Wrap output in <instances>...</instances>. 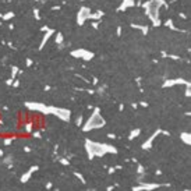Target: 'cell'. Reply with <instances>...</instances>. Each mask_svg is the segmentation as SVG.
Segmentation results:
<instances>
[{"mask_svg":"<svg viewBox=\"0 0 191 191\" xmlns=\"http://www.w3.org/2000/svg\"><path fill=\"white\" fill-rule=\"evenodd\" d=\"M85 151H87L88 159L92 160L95 156H103L105 153H117L116 146L110 144L103 142H94L91 140H85Z\"/></svg>","mask_w":191,"mask_h":191,"instance_id":"1","label":"cell"},{"mask_svg":"<svg viewBox=\"0 0 191 191\" xmlns=\"http://www.w3.org/2000/svg\"><path fill=\"white\" fill-rule=\"evenodd\" d=\"M105 126H106V120L102 117L101 109L96 106V107H94V113L88 117V120L85 123H82L81 130L84 133H88V131H92V130H96V128H103Z\"/></svg>","mask_w":191,"mask_h":191,"instance_id":"2","label":"cell"},{"mask_svg":"<svg viewBox=\"0 0 191 191\" xmlns=\"http://www.w3.org/2000/svg\"><path fill=\"white\" fill-rule=\"evenodd\" d=\"M144 8H145V13H146V16L148 18L151 20V22L153 27H159L162 24V21H160L159 18V8L160 6H158L156 3H153V1H145L144 4H141Z\"/></svg>","mask_w":191,"mask_h":191,"instance_id":"3","label":"cell"},{"mask_svg":"<svg viewBox=\"0 0 191 191\" xmlns=\"http://www.w3.org/2000/svg\"><path fill=\"white\" fill-rule=\"evenodd\" d=\"M49 114H55L57 119L63 120L66 123H68L71 120V112L68 109H63V107H56V106H49Z\"/></svg>","mask_w":191,"mask_h":191,"instance_id":"4","label":"cell"},{"mask_svg":"<svg viewBox=\"0 0 191 191\" xmlns=\"http://www.w3.org/2000/svg\"><path fill=\"white\" fill-rule=\"evenodd\" d=\"M70 55L73 57H75V59H82L84 62H91L95 57V53L94 52H89L87 49H74V50H71Z\"/></svg>","mask_w":191,"mask_h":191,"instance_id":"5","label":"cell"},{"mask_svg":"<svg viewBox=\"0 0 191 191\" xmlns=\"http://www.w3.org/2000/svg\"><path fill=\"white\" fill-rule=\"evenodd\" d=\"M25 107L32 112H39L42 114H49V105L40 103V102H25Z\"/></svg>","mask_w":191,"mask_h":191,"instance_id":"6","label":"cell"},{"mask_svg":"<svg viewBox=\"0 0 191 191\" xmlns=\"http://www.w3.org/2000/svg\"><path fill=\"white\" fill-rule=\"evenodd\" d=\"M170 184H159V183H141L138 185H134L133 187V191H141V190H145V191H152L155 188H159V187H169Z\"/></svg>","mask_w":191,"mask_h":191,"instance_id":"7","label":"cell"},{"mask_svg":"<svg viewBox=\"0 0 191 191\" xmlns=\"http://www.w3.org/2000/svg\"><path fill=\"white\" fill-rule=\"evenodd\" d=\"M174 85H184V87H191V82L184 78H170V80H166L163 84H162V88H170L174 87Z\"/></svg>","mask_w":191,"mask_h":191,"instance_id":"8","label":"cell"},{"mask_svg":"<svg viewBox=\"0 0 191 191\" xmlns=\"http://www.w3.org/2000/svg\"><path fill=\"white\" fill-rule=\"evenodd\" d=\"M89 13H91V8H89V7H85V6L80 7L78 13H77V24L80 25V27H81V25H84L85 20H88Z\"/></svg>","mask_w":191,"mask_h":191,"instance_id":"9","label":"cell"},{"mask_svg":"<svg viewBox=\"0 0 191 191\" xmlns=\"http://www.w3.org/2000/svg\"><path fill=\"white\" fill-rule=\"evenodd\" d=\"M160 131H162V128H158L155 133H152L151 135H149V138H148L146 141H144V142H142L141 148H142V149H145V151H149V149L152 148V144H153V141H155V138H156V137L160 134Z\"/></svg>","mask_w":191,"mask_h":191,"instance_id":"10","label":"cell"},{"mask_svg":"<svg viewBox=\"0 0 191 191\" xmlns=\"http://www.w3.org/2000/svg\"><path fill=\"white\" fill-rule=\"evenodd\" d=\"M38 170H39V166H38V165H34V166H31V167H29V169H28V170L24 173V174H21V177H20V181H21L22 184L28 183V180L31 179V176L34 174L35 172H38Z\"/></svg>","mask_w":191,"mask_h":191,"instance_id":"11","label":"cell"},{"mask_svg":"<svg viewBox=\"0 0 191 191\" xmlns=\"http://www.w3.org/2000/svg\"><path fill=\"white\" fill-rule=\"evenodd\" d=\"M53 34H55V29H52V28L46 31V34L43 35V38H42V40H40V43H39V50H42V49H43V46L48 43V40L50 39V36H52Z\"/></svg>","mask_w":191,"mask_h":191,"instance_id":"12","label":"cell"},{"mask_svg":"<svg viewBox=\"0 0 191 191\" xmlns=\"http://www.w3.org/2000/svg\"><path fill=\"white\" fill-rule=\"evenodd\" d=\"M133 6H135L134 0H123V1H121V4L117 7V11H126L127 8L133 7Z\"/></svg>","mask_w":191,"mask_h":191,"instance_id":"13","label":"cell"},{"mask_svg":"<svg viewBox=\"0 0 191 191\" xmlns=\"http://www.w3.org/2000/svg\"><path fill=\"white\" fill-rule=\"evenodd\" d=\"M180 140H181L185 145H191V134L190 133H187V131L180 133Z\"/></svg>","mask_w":191,"mask_h":191,"instance_id":"14","label":"cell"},{"mask_svg":"<svg viewBox=\"0 0 191 191\" xmlns=\"http://www.w3.org/2000/svg\"><path fill=\"white\" fill-rule=\"evenodd\" d=\"M103 16H105L103 11H99V10H98V11H96V13H94V14H92V13H89L88 20H92V21H99V20H101Z\"/></svg>","mask_w":191,"mask_h":191,"instance_id":"15","label":"cell"},{"mask_svg":"<svg viewBox=\"0 0 191 191\" xmlns=\"http://www.w3.org/2000/svg\"><path fill=\"white\" fill-rule=\"evenodd\" d=\"M165 27H167L169 29H173V31H180V32H185V31H183V29H179L177 27L174 25V22H173V20L172 18H167L166 21H165Z\"/></svg>","mask_w":191,"mask_h":191,"instance_id":"16","label":"cell"},{"mask_svg":"<svg viewBox=\"0 0 191 191\" xmlns=\"http://www.w3.org/2000/svg\"><path fill=\"white\" fill-rule=\"evenodd\" d=\"M131 27L134 28V29H140V31L142 32L144 35H146L148 32H149V27L148 25H140V24H131Z\"/></svg>","mask_w":191,"mask_h":191,"instance_id":"17","label":"cell"},{"mask_svg":"<svg viewBox=\"0 0 191 191\" xmlns=\"http://www.w3.org/2000/svg\"><path fill=\"white\" fill-rule=\"evenodd\" d=\"M140 134H141V130H140V128H134V130H131V133L128 134V140L133 141V140H135Z\"/></svg>","mask_w":191,"mask_h":191,"instance_id":"18","label":"cell"},{"mask_svg":"<svg viewBox=\"0 0 191 191\" xmlns=\"http://www.w3.org/2000/svg\"><path fill=\"white\" fill-rule=\"evenodd\" d=\"M160 55H162V57H166V59H172V60H181V57H180V56L169 55V53H166V52H160Z\"/></svg>","mask_w":191,"mask_h":191,"instance_id":"19","label":"cell"},{"mask_svg":"<svg viewBox=\"0 0 191 191\" xmlns=\"http://www.w3.org/2000/svg\"><path fill=\"white\" fill-rule=\"evenodd\" d=\"M3 163H4V165H6L8 169H11V167H13V156H11V155L6 156V158L3 159Z\"/></svg>","mask_w":191,"mask_h":191,"instance_id":"20","label":"cell"},{"mask_svg":"<svg viewBox=\"0 0 191 191\" xmlns=\"http://www.w3.org/2000/svg\"><path fill=\"white\" fill-rule=\"evenodd\" d=\"M14 17H16V14H14L13 11H7L6 14H3V16H1V18H3L4 21H8V20H13Z\"/></svg>","mask_w":191,"mask_h":191,"instance_id":"21","label":"cell"},{"mask_svg":"<svg viewBox=\"0 0 191 191\" xmlns=\"http://www.w3.org/2000/svg\"><path fill=\"white\" fill-rule=\"evenodd\" d=\"M55 42L57 43V45H59V43H63V42H64V36H63V34H62V32H57V34H56Z\"/></svg>","mask_w":191,"mask_h":191,"instance_id":"22","label":"cell"},{"mask_svg":"<svg viewBox=\"0 0 191 191\" xmlns=\"http://www.w3.org/2000/svg\"><path fill=\"white\" fill-rule=\"evenodd\" d=\"M73 174H74V176H75V177H77V179H78V180H80V181H81V184H87V180L84 179V176L81 174L80 172H74Z\"/></svg>","mask_w":191,"mask_h":191,"instance_id":"23","label":"cell"},{"mask_svg":"<svg viewBox=\"0 0 191 191\" xmlns=\"http://www.w3.org/2000/svg\"><path fill=\"white\" fill-rule=\"evenodd\" d=\"M32 127H34V126H32V123H31V121L25 123V124H24V130H25V133L31 134V133H32Z\"/></svg>","mask_w":191,"mask_h":191,"instance_id":"24","label":"cell"},{"mask_svg":"<svg viewBox=\"0 0 191 191\" xmlns=\"http://www.w3.org/2000/svg\"><path fill=\"white\" fill-rule=\"evenodd\" d=\"M10 70H11V78H16L20 68H18L17 66H11V67H10Z\"/></svg>","mask_w":191,"mask_h":191,"instance_id":"25","label":"cell"},{"mask_svg":"<svg viewBox=\"0 0 191 191\" xmlns=\"http://www.w3.org/2000/svg\"><path fill=\"white\" fill-rule=\"evenodd\" d=\"M57 160H59L63 166H70V160L67 159V158H57Z\"/></svg>","mask_w":191,"mask_h":191,"instance_id":"26","label":"cell"},{"mask_svg":"<svg viewBox=\"0 0 191 191\" xmlns=\"http://www.w3.org/2000/svg\"><path fill=\"white\" fill-rule=\"evenodd\" d=\"M82 121H84V116L80 114V116L77 117V120H75V126H77V127H81V126H82Z\"/></svg>","mask_w":191,"mask_h":191,"instance_id":"27","label":"cell"},{"mask_svg":"<svg viewBox=\"0 0 191 191\" xmlns=\"http://www.w3.org/2000/svg\"><path fill=\"white\" fill-rule=\"evenodd\" d=\"M106 88H107L106 85H101V87L96 88L95 92H96V94H99V95H103V92H105V89H106Z\"/></svg>","mask_w":191,"mask_h":191,"instance_id":"28","label":"cell"},{"mask_svg":"<svg viewBox=\"0 0 191 191\" xmlns=\"http://www.w3.org/2000/svg\"><path fill=\"white\" fill-rule=\"evenodd\" d=\"M137 173H138V174H144V173H145V167H144L142 165H140V163L137 165Z\"/></svg>","mask_w":191,"mask_h":191,"instance_id":"29","label":"cell"},{"mask_svg":"<svg viewBox=\"0 0 191 191\" xmlns=\"http://www.w3.org/2000/svg\"><path fill=\"white\" fill-rule=\"evenodd\" d=\"M32 13H34V17H35V20H36V21H39V20H40V16H39V10H38V8L35 7V8H34V10H32Z\"/></svg>","mask_w":191,"mask_h":191,"instance_id":"30","label":"cell"},{"mask_svg":"<svg viewBox=\"0 0 191 191\" xmlns=\"http://www.w3.org/2000/svg\"><path fill=\"white\" fill-rule=\"evenodd\" d=\"M151 1H153V3H156L158 6H160V7H162V6H165V7H167V4H166V1H165V0H151Z\"/></svg>","mask_w":191,"mask_h":191,"instance_id":"31","label":"cell"},{"mask_svg":"<svg viewBox=\"0 0 191 191\" xmlns=\"http://www.w3.org/2000/svg\"><path fill=\"white\" fill-rule=\"evenodd\" d=\"M13 140H14V138H11V137H8V138H4V141H3V144H4L6 146H8V145H11V142H13Z\"/></svg>","mask_w":191,"mask_h":191,"instance_id":"32","label":"cell"},{"mask_svg":"<svg viewBox=\"0 0 191 191\" xmlns=\"http://www.w3.org/2000/svg\"><path fill=\"white\" fill-rule=\"evenodd\" d=\"M184 95L187 96V98H190V96H191V87H185V92H184Z\"/></svg>","mask_w":191,"mask_h":191,"instance_id":"33","label":"cell"},{"mask_svg":"<svg viewBox=\"0 0 191 191\" xmlns=\"http://www.w3.org/2000/svg\"><path fill=\"white\" fill-rule=\"evenodd\" d=\"M11 87H14V88H18V87H20V81H18V80H16V78H14V81H13V84H11Z\"/></svg>","mask_w":191,"mask_h":191,"instance_id":"34","label":"cell"},{"mask_svg":"<svg viewBox=\"0 0 191 191\" xmlns=\"http://www.w3.org/2000/svg\"><path fill=\"white\" fill-rule=\"evenodd\" d=\"M31 134H32V137H35V138H40V131H32Z\"/></svg>","mask_w":191,"mask_h":191,"instance_id":"35","label":"cell"},{"mask_svg":"<svg viewBox=\"0 0 191 191\" xmlns=\"http://www.w3.org/2000/svg\"><path fill=\"white\" fill-rule=\"evenodd\" d=\"M13 81H14V78H11V77H10L8 80H6V85H7V87H11V84H13Z\"/></svg>","mask_w":191,"mask_h":191,"instance_id":"36","label":"cell"},{"mask_svg":"<svg viewBox=\"0 0 191 191\" xmlns=\"http://www.w3.org/2000/svg\"><path fill=\"white\" fill-rule=\"evenodd\" d=\"M107 138H110V140H117V135L113 134V133H109V134H107Z\"/></svg>","mask_w":191,"mask_h":191,"instance_id":"37","label":"cell"},{"mask_svg":"<svg viewBox=\"0 0 191 191\" xmlns=\"http://www.w3.org/2000/svg\"><path fill=\"white\" fill-rule=\"evenodd\" d=\"M25 66H27V67H31L32 66V60L31 59H25Z\"/></svg>","mask_w":191,"mask_h":191,"instance_id":"38","label":"cell"},{"mask_svg":"<svg viewBox=\"0 0 191 191\" xmlns=\"http://www.w3.org/2000/svg\"><path fill=\"white\" fill-rule=\"evenodd\" d=\"M141 80H142L141 77H137V78H135V84L138 85V87H141Z\"/></svg>","mask_w":191,"mask_h":191,"instance_id":"39","label":"cell"},{"mask_svg":"<svg viewBox=\"0 0 191 191\" xmlns=\"http://www.w3.org/2000/svg\"><path fill=\"white\" fill-rule=\"evenodd\" d=\"M160 134H163V135H166V137H170V133H169L167 130H162V131H160Z\"/></svg>","mask_w":191,"mask_h":191,"instance_id":"40","label":"cell"},{"mask_svg":"<svg viewBox=\"0 0 191 191\" xmlns=\"http://www.w3.org/2000/svg\"><path fill=\"white\" fill-rule=\"evenodd\" d=\"M91 84H92V85H98V84H99V82H98V78H96V77H92V82H91Z\"/></svg>","mask_w":191,"mask_h":191,"instance_id":"41","label":"cell"},{"mask_svg":"<svg viewBox=\"0 0 191 191\" xmlns=\"http://www.w3.org/2000/svg\"><path fill=\"white\" fill-rule=\"evenodd\" d=\"M52 187H53L52 181H48V183H46V190H52Z\"/></svg>","mask_w":191,"mask_h":191,"instance_id":"42","label":"cell"},{"mask_svg":"<svg viewBox=\"0 0 191 191\" xmlns=\"http://www.w3.org/2000/svg\"><path fill=\"white\" fill-rule=\"evenodd\" d=\"M92 28H94V29H98V28H99V24H98L96 21H92Z\"/></svg>","mask_w":191,"mask_h":191,"instance_id":"43","label":"cell"},{"mask_svg":"<svg viewBox=\"0 0 191 191\" xmlns=\"http://www.w3.org/2000/svg\"><path fill=\"white\" fill-rule=\"evenodd\" d=\"M107 172H109V174H113V173L116 172V167H109V169H107Z\"/></svg>","mask_w":191,"mask_h":191,"instance_id":"44","label":"cell"},{"mask_svg":"<svg viewBox=\"0 0 191 191\" xmlns=\"http://www.w3.org/2000/svg\"><path fill=\"white\" fill-rule=\"evenodd\" d=\"M138 105H141L142 107H148V106H149V105H148V102H145V101H142V102H140Z\"/></svg>","mask_w":191,"mask_h":191,"instance_id":"45","label":"cell"},{"mask_svg":"<svg viewBox=\"0 0 191 191\" xmlns=\"http://www.w3.org/2000/svg\"><path fill=\"white\" fill-rule=\"evenodd\" d=\"M85 91H87L89 95H94V94H95V89H85Z\"/></svg>","mask_w":191,"mask_h":191,"instance_id":"46","label":"cell"},{"mask_svg":"<svg viewBox=\"0 0 191 191\" xmlns=\"http://www.w3.org/2000/svg\"><path fill=\"white\" fill-rule=\"evenodd\" d=\"M57 149H59V145L56 144V145H55V148H53V153H55V155L57 153Z\"/></svg>","mask_w":191,"mask_h":191,"instance_id":"47","label":"cell"},{"mask_svg":"<svg viewBox=\"0 0 191 191\" xmlns=\"http://www.w3.org/2000/svg\"><path fill=\"white\" fill-rule=\"evenodd\" d=\"M32 149L31 148H29V146H24V152H27V153H28V152H31Z\"/></svg>","mask_w":191,"mask_h":191,"instance_id":"48","label":"cell"},{"mask_svg":"<svg viewBox=\"0 0 191 191\" xmlns=\"http://www.w3.org/2000/svg\"><path fill=\"white\" fill-rule=\"evenodd\" d=\"M117 36H120V35H121V27H117Z\"/></svg>","mask_w":191,"mask_h":191,"instance_id":"49","label":"cell"},{"mask_svg":"<svg viewBox=\"0 0 191 191\" xmlns=\"http://www.w3.org/2000/svg\"><path fill=\"white\" fill-rule=\"evenodd\" d=\"M40 29H42V31H48V29H50V28H49V27H46V25H43V27H42V28H40Z\"/></svg>","mask_w":191,"mask_h":191,"instance_id":"50","label":"cell"},{"mask_svg":"<svg viewBox=\"0 0 191 191\" xmlns=\"http://www.w3.org/2000/svg\"><path fill=\"white\" fill-rule=\"evenodd\" d=\"M43 89H45V91H50L52 88H50V85H45V87H43Z\"/></svg>","mask_w":191,"mask_h":191,"instance_id":"51","label":"cell"},{"mask_svg":"<svg viewBox=\"0 0 191 191\" xmlns=\"http://www.w3.org/2000/svg\"><path fill=\"white\" fill-rule=\"evenodd\" d=\"M119 110H120V112L124 110V105H119Z\"/></svg>","mask_w":191,"mask_h":191,"instance_id":"52","label":"cell"},{"mask_svg":"<svg viewBox=\"0 0 191 191\" xmlns=\"http://www.w3.org/2000/svg\"><path fill=\"white\" fill-rule=\"evenodd\" d=\"M52 10H56V11H57V10H60V6H53Z\"/></svg>","mask_w":191,"mask_h":191,"instance_id":"53","label":"cell"},{"mask_svg":"<svg viewBox=\"0 0 191 191\" xmlns=\"http://www.w3.org/2000/svg\"><path fill=\"white\" fill-rule=\"evenodd\" d=\"M131 107H133V109H137V107H138V103H133L131 105Z\"/></svg>","mask_w":191,"mask_h":191,"instance_id":"54","label":"cell"},{"mask_svg":"<svg viewBox=\"0 0 191 191\" xmlns=\"http://www.w3.org/2000/svg\"><path fill=\"white\" fill-rule=\"evenodd\" d=\"M179 16L181 17V18H187V16H185V14H184V13H180V14H179Z\"/></svg>","mask_w":191,"mask_h":191,"instance_id":"55","label":"cell"},{"mask_svg":"<svg viewBox=\"0 0 191 191\" xmlns=\"http://www.w3.org/2000/svg\"><path fill=\"white\" fill-rule=\"evenodd\" d=\"M114 167H116V170H120V169H121V167H123V166H121V165H116V166H114Z\"/></svg>","mask_w":191,"mask_h":191,"instance_id":"56","label":"cell"},{"mask_svg":"<svg viewBox=\"0 0 191 191\" xmlns=\"http://www.w3.org/2000/svg\"><path fill=\"white\" fill-rule=\"evenodd\" d=\"M106 190H107V191H112V190H113V185H109V187H107Z\"/></svg>","mask_w":191,"mask_h":191,"instance_id":"57","label":"cell"},{"mask_svg":"<svg viewBox=\"0 0 191 191\" xmlns=\"http://www.w3.org/2000/svg\"><path fill=\"white\" fill-rule=\"evenodd\" d=\"M0 156H4V152H3V149H0Z\"/></svg>","mask_w":191,"mask_h":191,"instance_id":"58","label":"cell"},{"mask_svg":"<svg viewBox=\"0 0 191 191\" xmlns=\"http://www.w3.org/2000/svg\"><path fill=\"white\" fill-rule=\"evenodd\" d=\"M1 16H3V14H1V13H0V18H1Z\"/></svg>","mask_w":191,"mask_h":191,"instance_id":"59","label":"cell"},{"mask_svg":"<svg viewBox=\"0 0 191 191\" xmlns=\"http://www.w3.org/2000/svg\"><path fill=\"white\" fill-rule=\"evenodd\" d=\"M81 1H85V0H81Z\"/></svg>","mask_w":191,"mask_h":191,"instance_id":"60","label":"cell"}]
</instances>
